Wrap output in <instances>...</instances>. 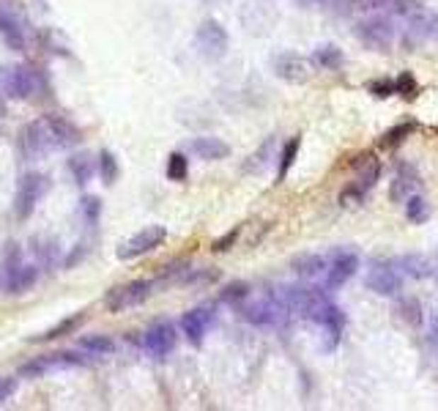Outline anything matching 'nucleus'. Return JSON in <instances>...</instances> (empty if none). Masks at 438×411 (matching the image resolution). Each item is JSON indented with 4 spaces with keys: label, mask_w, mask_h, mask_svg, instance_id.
<instances>
[{
    "label": "nucleus",
    "mask_w": 438,
    "mask_h": 411,
    "mask_svg": "<svg viewBox=\"0 0 438 411\" xmlns=\"http://www.w3.org/2000/svg\"><path fill=\"white\" fill-rule=\"evenodd\" d=\"M80 143H83L80 126L55 113H47L20 129V154L28 162H39L47 154L69 151Z\"/></svg>",
    "instance_id": "1"
},
{
    "label": "nucleus",
    "mask_w": 438,
    "mask_h": 411,
    "mask_svg": "<svg viewBox=\"0 0 438 411\" xmlns=\"http://www.w3.org/2000/svg\"><path fill=\"white\" fill-rule=\"evenodd\" d=\"M279 299L288 308V313L299 315V318H307L313 324H318L323 318L326 308L332 305L321 288H304V286H285L279 291Z\"/></svg>",
    "instance_id": "2"
},
{
    "label": "nucleus",
    "mask_w": 438,
    "mask_h": 411,
    "mask_svg": "<svg viewBox=\"0 0 438 411\" xmlns=\"http://www.w3.org/2000/svg\"><path fill=\"white\" fill-rule=\"evenodd\" d=\"M42 88L39 74L25 63H8L0 66V91L11 99H30Z\"/></svg>",
    "instance_id": "3"
},
{
    "label": "nucleus",
    "mask_w": 438,
    "mask_h": 411,
    "mask_svg": "<svg viewBox=\"0 0 438 411\" xmlns=\"http://www.w3.org/2000/svg\"><path fill=\"white\" fill-rule=\"evenodd\" d=\"M159 286L156 280H132L126 286L113 288L105 296V305L110 313H126V310L140 308L148 296L154 293V288Z\"/></svg>",
    "instance_id": "4"
},
{
    "label": "nucleus",
    "mask_w": 438,
    "mask_h": 411,
    "mask_svg": "<svg viewBox=\"0 0 438 411\" xmlns=\"http://www.w3.org/2000/svg\"><path fill=\"white\" fill-rule=\"evenodd\" d=\"M50 189V179L44 173H25L20 179V186H17V195H14V214L17 220H28L36 206L47 195Z\"/></svg>",
    "instance_id": "5"
},
{
    "label": "nucleus",
    "mask_w": 438,
    "mask_h": 411,
    "mask_svg": "<svg viewBox=\"0 0 438 411\" xmlns=\"http://www.w3.org/2000/svg\"><path fill=\"white\" fill-rule=\"evenodd\" d=\"M88 359L77 351H58V354H44L36 356L33 362H25L20 368L22 378H42L52 370H63V368H85Z\"/></svg>",
    "instance_id": "6"
},
{
    "label": "nucleus",
    "mask_w": 438,
    "mask_h": 411,
    "mask_svg": "<svg viewBox=\"0 0 438 411\" xmlns=\"http://www.w3.org/2000/svg\"><path fill=\"white\" fill-rule=\"evenodd\" d=\"M238 313L244 321H250L255 327H277L285 321V313L288 308L282 305V299H274V296H260L255 302H244L238 305Z\"/></svg>",
    "instance_id": "7"
},
{
    "label": "nucleus",
    "mask_w": 438,
    "mask_h": 411,
    "mask_svg": "<svg viewBox=\"0 0 438 411\" xmlns=\"http://www.w3.org/2000/svg\"><path fill=\"white\" fill-rule=\"evenodd\" d=\"M356 39L373 52H386L395 41V28L386 17H370V20L356 25Z\"/></svg>",
    "instance_id": "8"
},
{
    "label": "nucleus",
    "mask_w": 438,
    "mask_h": 411,
    "mask_svg": "<svg viewBox=\"0 0 438 411\" xmlns=\"http://www.w3.org/2000/svg\"><path fill=\"white\" fill-rule=\"evenodd\" d=\"M195 44H197V50H200L203 58L219 61V58L228 52V30H225L217 20L200 22V28H197V33H195Z\"/></svg>",
    "instance_id": "9"
},
{
    "label": "nucleus",
    "mask_w": 438,
    "mask_h": 411,
    "mask_svg": "<svg viewBox=\"0 0 438 411\" xmlns=\"http://www.w3.org/2000/svg\"><path fill=\"white\" fill-rule=\"evenodd\" d=\"M165 239H167L165 227L148 225V227H143V230H137L134 236H129L124 244L118 247V258H121V261H134V258H140V255H148L151 249H156Z\"/></svg>",
    "instance_id": "10"
},
{
    "label": "nucleus",
    "mask_w": 438,
    "mask_h": 411,
    "mask_svg": "<svg viewBox=\"0 0 438 411\" xmlns=\"http://www.w3.org/2000/svg\"><path fill=\"white\" fill-rule=\"evenodd\" d=\"M140 343H143L146 354L162 359L167 354H173L175 343H178V332H175V327H173L170 321H156L154 327H148L146 332H143V340H140Z\"/></svg>",
    "instance_id": "11"
},
{
    "label": "nucleus",
    "mask_w": 438,
    "mask_h": 411,
    "mask_svg": "<svg viewBox=\"0 0 438 411\" xmlns=\"http://www.w3.org/2000/svg\"><path fill=\"white\" fill-rule=\"evenodd\" d=\"M364 286L370 288L378 296H395L397 291L403 288V277L392 264H381V261H373L367 274H364Z\"/></svg>",
    "instance_id": "12"
},
{
    "label": "nucleus",
    "mask_w": 438,
    "mask_h": 411,
    "mask_svg": "<svg viewBox=\"0 0 438 411\" xmlns=\"http://www.w3.org/2000/svg\"><path fill=\"white\" fill-rule=\"evenodd\" d=\"M354 167L359 170V176H356V181L348 186V192L345 195H340V201H348V198H362L364 192H370L373 186H376L378 176H381V164L373 154H364V157H359L354 162Z\"/></svg>",
    "instance_id": "13"
},
{
    "label": "nucleus",
    "mask_w": 438,
    "mask_h": 411,
    "mask_svg": "<svg viewBox=\"0 0 438 411\" xmlns=\"http://www.w3.org/2000/svg\"><path fill=\"white\" fill-rule=\"evenodd\" d=\"M272 66H274V74H277L279 80L293 82V85L307 82L310 80V74H313V72H310V61L301 58L299 52H279L272 61Z\"/></svg>",
    "instance_id": "14"
},
{
    "label": "nucleus",
    "mask_w": 438,
    "mask_h": 411,
    "mask_svg": "<svg viewBox=\"0 0 438 411\" xmlns=\"http://www.w3.org/2000/svg\"><path fill=\"white\" fill-rule=\"evenodd\" d=\"M356 269H359V255L356 252H348V249L337 252L332 258V264L326 266V288L329 291L342 288L356 274Z\"/></svg>",
    "instance_id": "15"
},
{
    "label": "nucleus",
    "mask_w": 438,
    "mask_h": 411,
    "mask_svg": "<svg viewBox=\"0 0 438 411\" xmlns=\"http://www.w3.org/2000/svg\"><path fill=\"white\" fill-rule=\"evenodd\" d=\"M214 318H217V313L211 308H197V310L184 313V318H181V332L187 334V340L192 346H200V343H203V337H206V332H209L211 324H214Z\"/></svg>",
    "instance_id": "16"
},
{
    "label": "nucleus",
    "mask_w": 438,
    "mask_h": 411,
    "mask_svg": "<svg viewBox=\"0 0 438 411\" xmlns=\"http://www.w3.org/2000/svg\"><path fill=\"white\" fill-rule=\"evenodd\" d=\"M417 189H419L417 170H414L411 164H403V167L397 170L392 186H389V198H392L395 203H405L411 195H417Z\"/></svg>",
    "instance_id": "17"
},
{
    "label": "nucleus",
    "mask_w": 438,
    "mask_h": 411,
    "mask_svg": "<svg viewBox=\"0 0 438 411\" xmlns=\"http://www.w3.org/2000/svg\"><path fill=\"white\" fill-rule=\"evenodd\" d=\"M189 151L197 157V159H206V162H217V159H225L230 154V145L219 137H195L189 143Z\"/></svg>",
    "instance_id": "18"
},
{
    "label": "nucleus",
    "mask_w": 438,
    "mask_h": 411,
    "mask_svg": "<svg viewBox=\"0 0 438 411\" xmlns=\"http://www.w3.org/2000/svg\"><path fill=\"white\" fill-rule=\"evenodd\" d=\"M326 266H329V261L323 255H315V252H301V255H296L291 261L293 274H299L304 280H313V277L326 274Z\"/></svg>",
    "instance_id": "19"
},
{
    "label": "nucleus",
    "mask_w": 438,
    "mask_h": 411,
    "mask_svg": "<svg viewBox=\"0 0 438 411\" xmlns=\"http://www.w3.org/2000/svg\"><path fill=\"white\" fill-rule=\"evenodd\" d=\"M36 280H39V269L28 266V264H20L14 271L6 274V283H8V291H11V293H25L28 288L36 286Z\"/></svg>",
    "instance_id": "20"
},
{
    "label": "nucleus",
    "mask_w": 438,
    "mask_h": 411,
    "mask_svg": "<svg viewBox=\"0 0 438 411\" xmlns=\"http://www.w3.org/2000/svg\"><path fill=\"white\" fill-rule=\"evenodd\" d=\"M85 324V313H77V315H69V318H63L58 321L55 327H50L47 332H42L39 337H33V343H47V340H58L63 334H71V332H77V329Z\"/></svg>",
    "instance_id": "21"
},
{
    "label": "nucleus",
    "mask_w": 438,
    "mask_h": 411,
    "mask_svg": "<svg viewBox=\"0 0 438 411\" xmlns=\"http://www.w3.org/2000/svg\"><path fill=\"white\" fill-rule=\"evenodd\" d=\"M397 266L403 269V274L417 277V280H425V277H430V274H433L430 261H427L425 255H419V252H408V255H403V258L397 261Z\"/></svg>",
    "instance_id": "22"
},
{
    "label": "nucleus",
    "mask_w": 438,
    "mask_h": 411,
    "mask_svg": "<svg viewBox=\"0 0 438 411\" xmlns=\"http://www.w3.org/2000/svg\"><path fill=\"white\" fill-rule=\"evenodd\" d=\"M0 36L3 41L11 47V50H25V33H22V28L17 25V20L11 17V14H6V11H0Z\"/></svg>",
    "instance_id": "23"
},
{
    "label": "nucleus",
    "mask_w": 438,
    "mask_h": 411,
    "mask_svg": "<svg viewBox=\"0 0 438 411\" xmlns=\"http://www.w3.org/2000/svg\"><path fill=\"white\" fill-rule=\"evenodd\" d=\"M93 170H96V162H93L91 154H74V157L69 159V173L74 176V181L80 186H85L93 179Z\"/></svg>",
    "instance_id": "24"
},
{
    "label": "nucleus",
    "mask_w": 438,
    "mask_h": 411,
    "mask_svg": "<svg viewBox=\"0 0 438 411\" xmlns=\"http://www.w3.org/2000/svg\"><path fill=\"white\" fill-rule=\"evenodd\" d=\"M274 151H277V140H274V137H269V140L260 145V148L252 154L250 159L244 162V170H247V173H260V170H266V167H269V162H272V159H277V157H274Z\"/></svg>",
    "instance_id": "25"
},
{
    "label": "nucleus",
    "mask_w": 438,
    "mask_h": 411,
    "mask_svg": "<svg viewBox=\"0 0 438 411\" xmlns=\"http://www.w3.org/2000/svg\"><path fill=\"white\" fill-rule=\"evenodd\" d=\"M80 349L88 351L91 356H107V354L115 351V340L107 337V334H88L80 340Z\"/></svg>",
    "instance_id": "26"
},
{
    "label": "nucleus",
    "mask_w": 438,
    "mask_h": 411,
    "mask_svg": "<svg viewBox=\"0 0 438 411\" xmlns=\"http://www.w3.org/2000/svg\"><path fill=\"white\" fill-rule=\"evenodd\" d=\"M405 217H408V223H414V225H425V223L430 220V203H427L422 195H411V198L405 201Z\"/></svg>",
    "instance_id": "27"
},
{
    "label": "nucleus",
    "mask_w": 438,
    "mask_h": 411,
    "mask_svg": "<svg viewBox=\"0 0 438 411\" xmlns=\"http://www.w3.org/2000/svg\"><path fill=\"white\" fill-rule=\"evenodd\" d=\"M313 63L321 69H337L342 63V50H337L334 44H323L313 52Z\"/></svg>",
    "instance_id": "28"
},
{
    "label": "nucleus",
    "mask_w": 438,
    "mask_h": 411,
    "mask_svg": "<svg viewBox=\"0 0 438 411\" xmlns=\"http://www.w3.org/2000/svg\"><path fill=\"white\" fill-rule=\"evenodd\" d=\"M299 148H301V137H291L288 143L282 145V154H279V173H277V179H279V181L288 176V170L293 167Z\"/></svg>",
    "instance_id": "29"
},
{
    "label": "nucleus",
    "mask_w": 438,
    "mask_h": 411,
    "mask_svg": "<svg viewBox=\"0 0 438 411\" xmlns=\"http://www.w3.org/2000/svg\"><path fill=\"white\" fill-rule=\"evenodd\" d=\"M189 176V159L181 151H173L167 157V179L170 181H184Z\"/></svg>",
    "instance_id": "30"
},
{
    "label": "nucleus",
    "mask_w": 438,
    "mask_h": 411,
    "mask_svg": "<svg viewBox=\"0 0 438 411\" xmlns=\"http://www.w3.org/2000/svg\"><path fill=\"white\" fill-rule=\"evenodd\" d=\"M96 170H99V176H102L105 184H115V179H118V162H115V157H113L110 151H102V154H99Z\"/></svg>",
    "instance_id": "31"
},
{
    "label": "nucleus",
    "mask_w": 438,
    "mask_h": 411,
    "mask_svg": "<svg viewBox=\"0 0 438 411\" xmlns=\"http://www.w3.org/2000/svg\"><path fill=\"white\" fill-rule=\"evenodd\" d=\"M400 315H403V321L405 324H411V327H419L422 321H425V315H422V305H419L414 296H408V299H400Z\"/></svg>",
    "instance_id": "32"
},
{
    "label": "nucleus",
    "mask_w": 438,
    "mask_h": 411,
    "mask_svg": "<svg viewBox=\"0 0 438 411\" xmlns=\"http://www.w3.org/2000/svg\"><path fill=\"white\" fill-rule=\"evenodd\" d=\"M217 280H219L217 269H189L187 277H184V286H211Z\"/></svg>",
    "instance_id": "33"
},
{
    "label": "nucleus",
    "mask_w": 438,
    "mask_h": 411,
    "mask_svg": "<svg viewBox=\"0 0 438 411\" xmlns=\"http://www.w3.org/2000/svg\"><path fill=\"white\" fill-rule=\"evenodd\" d=\"M414 30L425 33V36H438V14H427V11H419L417 17H411Z\"/></svg>",
    "instance_id": "34"
},
{
    "label": "nucleus",
    "mask_w": 438,
    "mask_h": 411,
    "mask_svg": "<svg viewBox=\"0 0 438 411\" xmlns=\"http://www.w3.org/2000/svg\"><path fill=\"white\" fill-rule=\"evenodd\" d=\"M414 132V123H397L395 129H389L384 137H381V145H386V148H395V145H400L408 135Z\"/></svg>",
    "instance_id": "35"
},
{
    "label": "nucleus",
    "mask_w": 438,
    "mask_h": 411,
    "mask_svg": "<svg viewBox=\"0 0 438 411\" xmlns=\"http://www.w3.org/2000/svg\"><path fill=\"white\" fill-rule=\"evenodd\" d=\"M419 91L417 80H414V74L411 72H403L400 77L395 80V94H400V96H405V99H414Z\"/></svg>",
    "instance_id": "36"
},
{
    "label": "nucleus",
    "mask_w": 438,
    "mask_h": 411,
    "mask_svg": "<svg viewBox=\"0 0 438 411\" xmlns=\"http://www.w3.org/2000/svg\"><path fill=\"white\" fill-rule=\"evenodd\" d=\"M247 296H250V288L244 283H233V286L222 291V302H228V305H241Z\"/></svg>",
    "instance_id": "37"
},
{
    "label": "nucleus",
    "mask_w": 438,
    "mask_h": 411,
    "mask_svg": "<svg viewBox=\"0 0 438 411\" xmlns=\"http://www.w3.org/2000/svg\"><path fill=\"white\" fill-rule=\"evenodd\" d=\"M80 211H83V220H85V223L96 225V220H99V214H102V201H99V198H83V206H80Z\"/></svg>",
    "instance_id": "38"
},
{
    "label": "nucleus",
    "mask_w": 438,
    "mask_h": 411,
    "mask_svg": "<svg viewBox=\"0 0 438 411\" xmlns=\"http://www.w3.org/2000/svg\"><path fill=\"white\" fill-rule=\"evenodd\" d=\"M367 91L378 96V99H386V96H392L395 94V80H386V77H381V80H373L367 85Z\"/></svg>",
    "instance_id": "39"
},
{
    "label": "nucleus",
    "mask_w": 438,
    "mask_h": 411,
    "mask_svg": "<svg viewBox=\"0 0 438 411\" xmlns=\"http://www.w3.org/2000/svg\"><path fill=\"white\" fill-rule=\"evenodd\" d=\"M238 233H241V230H238V227H233V230H230V233H225L222 239H217V242H214V252H225V249H230V247L236 244Z\"/></svg>",
    "instance_id": "40"
},
{
    "label": "nucleus",
    "mask_w": 438,
    "mask_h": 411,
    "mask_svg": "<svg viewBox=\"0 0 438 411\" xmlns=\"http://www.w3.org/2000/svg\"><path fill=\"white\" fill-rule=\"evenodd\" d=\"M395 9L400 11V14H405L408 20H411V17H417L419 11H422L417 0H395Z\"/></svg>",
    "instance_id": "41"
},
{
    "label": "nucleus",
    "mask_w": 438,
    "mask_h": 411,
    "mask_svg": "<svg viewBox=\"0 0 438 411\" xmlns=\"http://www.w3.org/2000/svg\"><path fill=\"white\" fill-rule=\"evenodd\" d=\"M14 392H17V381L14 378H0V403L8 400Z\"/></svg>",
    "instance_id": "42"
},
{
    "label": "nucleus",
    "mask_w": 438,
    "mask_h": 411,
    "mask_svg": "<svg viewBox=\"0 0 438 411\" xmlns=\"http://www.w3.org/2000/svg\"><path fill=\"white\" fill-rule=\"evenodd\" d=\"M386 0H354V9H378L384 6Z\"/></svg>",
    "instance_id": "43"
},
{
    "label": "nucleus",
    "mask_w": 438,
    "mask_h": 411,
    "mask_svg": "<svg viewBox=\"0 0 438 411\" xmlns=\"http://www.w3.org/2000/svg\"><path fill=\"white\" fill-rule=\"evenodd\" d=\"M430 340H433V346L438 349V313L433 315V327H430Z\"/></svg>",
    "instance_id": "44"
},
{
    "label": "nucleus",
    "mask_w": 438,
    "mask_h": 411,
    "mask_svg": "<svg viewBox=\"0 0 438 411\" xmlns=\"http://www.w3.org/2000/svg\"><path fill=\"white\" fill-rule=\"evenodd\" d=\"M0 116H6V102L0 99Z\"/></svg>",
    "instance_id": "45"
},
{
    "label": "nucleus",
    "mask_w": 438,
    "mask_h": 411,
    "mask_svg": "<svg viewBox=\"0 0 438 411\" xmlns=\"http://www.w3.org/2000/svg\"><path fill=\"white\" fill-rule=\"evenodd\" d=\"M296 3H304V6H307V3H313V0H296Z\"/></svg>",
    "instance_id": "46"
}]
</instances>
